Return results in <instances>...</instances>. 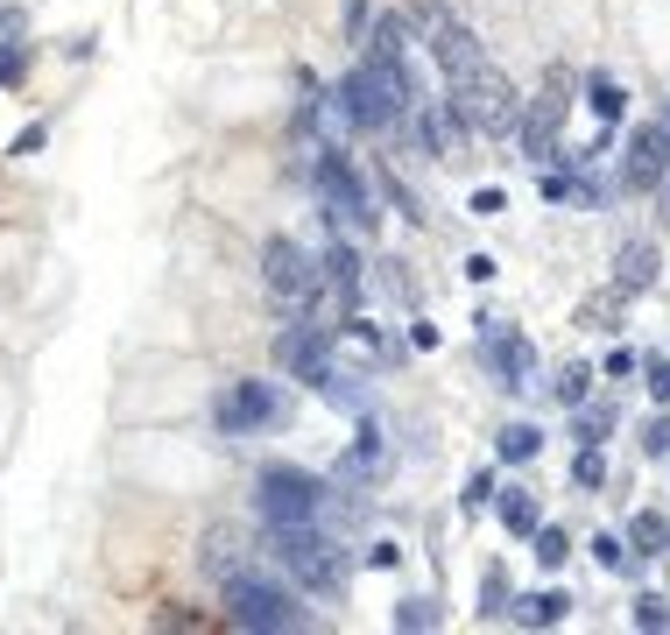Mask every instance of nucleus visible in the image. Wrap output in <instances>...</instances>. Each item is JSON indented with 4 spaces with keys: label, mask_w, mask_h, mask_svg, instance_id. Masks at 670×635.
<instances>
[{
    "label": "nucleus",
    "mask_w": 670,
    "mask_h": 635,
    "mask_svg": "<svg viewBox=\"0 0 670 635\" xmlns=\"http://www.w3.org/2000/svg\"><path fill=\"white\" fill-rule=\"evenodd\" d=\"M628 544H636L642 557H663L670 551V515L663 509H636L628 515Z\"/></svg>",
    "instance_id": "dca6fc26"
},
{
    "label": "nucleus",
    "mask_w": 670,
    "mask_h": 635,
    "mask_svg": "<svg viewBox=\"0 0 670 635\" xmlns=\"http://www.w3.org/2000/svg\"><path fill=\"white\" fill-rule=\"evenodd\" d=\"M565 551H571V544H565V530H536V565H544V572H558V565H565Z\"/></svg>",
    "instance_id": "bb28decb"
},
{
    "label": "nucleus",
    "mask_w": 670,
    "mask_h": 635,
    "mask_svg": "<svg viewBox=\"0 0 670 635\" xmlns=\"http://www.w3.org/2000/svg\"><path fill=\"white\" fill-rule=\"evenodd\" d=\"M332 113L347 127H402L416 113V92H410V71L402 64H374V57H360V64L347 71V85H339Z\"/></svg>",
    "instance_id": "f257e3e1"
},
{
    "label": "nucleus",
    "mask_w": 670,
    "mask_h": 635,
    "mask_svg": "<svg viewBox=\"0 0 670 635\" xmlns=\"http://www.w3.org/2000/svg\"><path fill=\"white\" fill-rule=\"evenodd\" d=\"M502 523H508L515 536H536V530H544V502H536L529 488H508V494H502Z\"/></svg>",
    "instance_id": "aec40b11"
},
{
    "label": "nucleus",
    "mask_w": 670,
    "mask_h": 635,
    "mask_svg": "<svg viewBox=\"0 0 670 635\" xmlns=\"http://www.w3.org/2000/svg\"><path fill=\"white\" fill-rule=\"evenodd\" d=\"M586 389H592V368H579V360H571V368L558 375V389H550V396H558V402H586Z\"/></svg>",
    "instance_id": "cd10ccee"
},
{
    "label": "nucleus",
    "mask_w": 670,
    "mask_h": 635,
    "mask_svg": "<svg viewBox=\"0 0 670 635\" xmlns=\"http://www.w3.org/2000/svg\"><path fill=\"white\" fill-rule=\"evenodd\" d=\"M276 360H282V375L311 381V389H324V381H332V346H324L318 325H290V332L276 339Z\"/></svg>",
    "instance_id": "9b49d317"
},
{
    "label": "nucleus",
    "mask_w": 670,
    "mask_h": 635,
    "mask_svg": "<svg viewBox=\"0 0 670 635\" xmlns=\"http://www.w3.org/2000/svg\"><path fill=\"white\" fill-rule=\"evenodd\" d=\"M318 205H324V219H332V234L347 226V234H374V198H368V184H360V170L339 156H318Z\"/></svg>",
    "instance_id": "423d86ee"
},
{
    "label": "nucleus",
    "mask_w": 670,
    "mask_h": 635,
    "mask_svg": "<svg viewBox=\"0 0 670 635\" xmlns=\"http://www.w3.org/2000/svg\"><path fill=\"white\" fill-rule=\"evenodd\" d=\"M318 283H324V290H339V297H360V255H353L347 240H332V247H324Z\"/></svg>",
    "instance_id": "2eb2a0df"
},
{
    "label": "nucleus",
    "mask_w": 670,
    "mask_h": 635,
    "mask_svg": "<svg viewBox=\"0 0 670 635\" xmlns=\"http://www.w3.org/2000/svg\"><path fill=\"white\" fill-rule=\"evenodd\" d=\"M481 614H487V622H502V572H487V580H481Z\"/></svg>",
    "instance_id": "c756f323"
},
{
    "label": "nucleus",
    "mask_w": 670,
    "mask_h": 635,
    "mask_svg": "<svg viewBox=\"0 0 670 635\" xmlns=\"http://www.w3.org/2000/svg\"><path fill=\"white\" fill-rule=\"evenodd\" d=\"M487 494H494V480H487V473H473V480H466V509H481Z\"/></svg>",
    "instance_id": "c9c22d12"
},
{
    "label": "nucleus",
    "mask_w": 670,
    "mask_h": 635,
    "mask_svg": "<svg viewBox=\"0 0 670 635\" xmlns=\"http://www.w3.org/2000/svg\"><path fill=\"white\" fill-rule=\"evenodd\" d=\"M621 304H628V297L615 290V283H607L600 297H586V304H579V325H586V332H621V325H615V318H621Z\"/></svg>",
    "instance_id": "412c9836"
},
{
    "label": "nucleus",
    "mask_w": 670,
    "mask_h": 635,
    "mask_svg": "<svg viewBox=\"0 0 670 635\" xmlns=\"http://www.w3.org/2000/svg\"><path fill=\"white\" fill-rule=\"evenodd\" d=\"M205 572H213L219 586L247 572V557H240V536H234V530H213V536H205Z\"/></svg>",
    "instance_id": "f3484780"
},
{
    "label": "nucleus",
    "mask_w": 670,
    "mask_h": 635,
    "mask_svg": "<svg viewBox=\"0 0 670 635\" xmlns=\"http://www.w3.org/2000/svg\"><path fill=\"white\" fill-rule=\"evenodd\" d=\"M636 368H642V360L628 354V346H615V354H607V375H615V381H628V375H636Z\"/></svg>",
    "instance_id": "f704fd0d"
},
{
    "label": "nucleus",
    "mask_w": 670,
    "mask_h": 635,
    "mask_svg": "<svg viewBox=\"0 0 670 635\" xmlns=\"http://www.w3.org/2000/svg\"><path fill=\"white\" fill-rule=\"evenodd\" d=\"M565 71H550V85L536 92V106L523 113V127H515V142L529 148V163H558V121H565Z\"/></svg>",
    "instance_id": "9d476101"
},
{
    "label": "nucleus",
    "mask_w": 670,
    "mask_h": 635,
    "mask_svg": "<svg viewBox=\"0 0 670 635\" xmlns=\"http://www.w3.org/2000/svg\"><path fill=\"white\" fill-rule=\"evenodd\" d=\"M642 452H670V417H649L642 423Z\"/></svg>",
    "instance_id": "2f4dec72"
},
{
    "label": "nucleus",
    "mask_w": 670,
    "mask_h": 635,
    "mask_svg": "<svg viewBox=\"0 0 670 635\" xmlns=\"http://www.w3.org/2000/svg\"><path fill=\"white\" fill-rule=\"evenodd\" d=\"M473 212H481V219H502L508 198H502V191H473Z\"/></svg>",
    "instance_id": "72a5a7b5"
},
{
    "label": "nucleus",
    "mask_w": 670,
    "mask_h": 635,
    "mask_svg": "<svg viewBox=\"0 0 670 635\" xmlns=\"http://www.w3.org/2000/svg\"><path fill=\"white\" fill-rule=\"evenodd\" d=\"M395 628H437V601H402L395 607Z\"/></svg>",
    "instance_id": "c85d7f7f"
},
{
    "label": "nucleus",
    "mask_w": 670,
    "mask_h": 635,
    "mask_svg": "<svg viewBox=\"0 0 670 635\" xmlns=\"http://www.w3.org/2000/svg\"><path fill=\"white\" fill-rule=\"evenodd\" d=\"M268 536H276L282 572H290L303 593H339L347 586V551H339V536H324L318 523H282Z\"/></svg>",
    "instance_id": "7ed1b4c3"
},
{
    "label": "nucleus",
    "mask_w": 670,
    "mask_h": 635,
    "mask_svg": "<svg viewBox=\"0 0 670 635\" xmlns=\"http://www.w3.org/2000/svg\"><path fill=\"white\" fill-rule=\"evenodd\" d=\"M481 325H487V368L502 375L508 389H523L529 368H536V346H529L523 332H508V339H502V318H481Z\"/></svg>",
    "instance_id": "ddd939ff"
},
{
    "label": "nucleus",
    "mask_w": 670,
    "mask_h": 635,
    "mask_svg": "<svg viewBox=\"0 0 670 635\" xmlns=\"http://www.w3.org/2000/svg\"><path fill=\"white\" fill-rule=\"evenodd\" d=\"M402 50H410V29H402V14H381L368 29V57L374 64H402Z\"/></svg>",
    "instance_id": "6ab92c4d"
},
{
    "label": "nucleus",
    "mask_w": 670,
    "mask_h": 635,
    "mask_svg": "<svg viewBox=\"0 0 670 635\" xmlns=\"http://www.w3.org/2000/svg\"><path fill=\"white\" fill-rule=\"evenodd\" d=\"M565 614H571L565 593H523V601H515V622L523 628H558Z\"/></svg>",
    "instance_id": "a211bd4d"
},
{
    "label": "nucleus",
    "mask_w": 670,
    "mask_h": 635,
    "mask_svg": "<svg viewBox=\"0 0 670 635\" xmlns=\"http://www.w3.org/2000/svg\"><path fill=\"white\" fill-rule=\"evenodd\" d=\"M255 502H261V515H268V530H282V523H318V515H324V480L303 473V467H261Z\"/></svg>",
    "instance_id": "39448f33"
},
{
    "label": "nucleus",
    "mask_w": 670,
    "mask_h": 635,
    "mask_svg": "<svg viewBox=\"0 0 670 635\" xmlns=\"http://www.w3.org/2000/svg\"><path fill=\"white\" fill-rule=\"evenodd\" d=\"M636 628H649V635L670 628V601H663V593H642V601H636Z\"/></svg>",
    "instance_id": "393cba45"
},
{
    "label": "nucleus",
    "mask_w": 670,
    "mask_h": 635,
    "mask_svg": "<svg viewBox=\"0 0 670 635\" xmlns=\"http://www.w3.org/2000/svg\"><path fill=\"white\" fill-rule=\"evenodd\" d=\"M592 113H600V121H621V113H628V92H621L615 79H592Z\"/></svg>",
    "instance_id": "b1692460"
},
{
    "label": "nucleus",
    "mask_w": 670,
    "mask_h": 635,
    "mask_svg": "<svg viewBox=\"0 0 670 635\" xmlns=\"http://www.w3.org/2000/svg\"><path fill=\"white\" fill-rule=\"evenodd\" d=\"M544 452V431H529V423H515V431H502V459L508 467H523V459Z\"/></svg>",
    "instance_id": "5701e85b"
},
{
    "label": "nucleus",
    "mask_w": 670,
    "mask_h": 635,
    "mask_svg": "<svg viewBox=\"0 0 670 635\" xmlns=\"http://www.w3.org/2000/svg\"><path fill=\"white\" fill-rule=\"evenodd\" d=\"M261 283H268V297H276V304L303 311V304H311V290H318V262L303 255L297 240H268V247H261Z\"/></svg>",
    "instance_id": "0eeeda50"
},
{
    "label": "nucleus",
    "mask_w": 670,
    "mask_h": 635,
    "mask_svg": "<svg viewBox=\"0 0 670 635\" xmlns=\"http://www.w3.org/2000/svg\"><path fill=\"white\" fill-rule=\"evenodd\" d=\"M607 423H615V410H586V417H579V438H586V445H600Z\"/></svg>",
    "instance_id": "7c9ffc66"
},
{
    "label": "nucleus",
    "mask_w": 670,
    "mask_h": 635,
    "mask_svg": "<svg viewBox=\"0 0 670 635\" xmlns=\"http://www.w3.org/2000/svg\"><path fill=\"white\" fill-rule=\"evenodd\" d=\"M592 557H600L607 572H628V580L642 572V551H636V544H621V536H592Z\"/></svg>",
    "instance_id": "4be33fe9"
},
{
    "label": "nucleus",
    "mask_w": 670,
    "mask_h": 635,
    "mask_svg": "<svg viewBox=\"0 0 670 635\" xmlns=\"http://www.w3.org/2000/svg\"><path fill=\"white\" fill-rule=\"evenodd\" d=\"M226 622H234V628H255V635H290V628L311 622V614H303V601H297L290 586L240 572V580H226Z\"/></svg>",
    "instance_id": "20e7f679"
},
{
    "label": "nucleus",
    "mask_w": 670,
    "mask_h": 635,
    "mask_svg": "<svg viewBox=\"0 0 670 635\" xmlns=\"http://www.w3.org/2000/svg\"><path fill=\"white\" fill-rule=\"evenodd\" d=\"M657 184H670V127L642 121L621 148V191H657Z\"/></svg>",
    "instance_id": "6e6552de"
},
{
    "label": "nucleus",
    "mask_w": 670,
    "mask_h": 635,
    "mask_svg": "<svg viewBox=\"0 0 670 635\" xmlns=\"http://www.w3.org/2000/svg\"><path fill=\"white\" fill-rule=\"evenodd\" d=\"M642 381H649V396H657V402H670V360H649Z\"/></svg>",
    "instance_id": "473e14b6"
},
{
    "label": "nucleus",
    "mask_w": 670,
    "mask_h": 635,
    "mask_svg": "<svg viewBox=\"0 0 670 635\" xmlns=\"http://www.w3.org/2000/svg\"><path fill=\"white\" fill-rule=\"evenodd\" d=\"M424 22H431V57L445 64V79H458V71H473V64H487V50L473 43V29L452 22L445 8H424Z\"/></svg>",
    "instance_id": "f8f14e48"
},
{
    "label": "nucleus",
    "mask_w": 670,
    "mask_h": 635,
    "mask_svg": "<svg viewBox=\"0 0 670 635\" xmlns=\"http://www.w3.org/2000/svg\"><path fill=\"white\" fill-rule=\"evenodd\" d=\"M615 290H621V297L657 290V247H649V240H628L621 255H615Z\"/></svg>",
    "instance_id": "4468645a"
},
{
    "label": "nucleus",
    "mask_w": 670,
    "mask_h": 635,
    "mask_svg": "<svg viewBox=\"0 0 670 635\" xmlns=\"http://www.w3.org/2000/svg\"><path fill=\"white\" fill-rule=\"evenodd\" d=\"M213 417H219L226 438H240V431H261V423H282V396L268 389V381H226Z\"/></svg>",
    "instance_id": "1a4fd4ad"
},
{
    "label": "nucleus",
    "mask_w": 670,
    "mask_h": 635,
    "mask_svg": "<svg viewBox=\"0 0 670 635\" xmlns=\"http://www.w3.org/2000/svg\"><path fill=\"white\" fill-rule=\"evenodd\" d=\"M452 85V106H458V121H466L473 134H494V142H508L515 127H523V100H515V85L502 79L494 64H473V71H458Z\"/></svg>",
    "instance_id": "f03ea898"
},
{
    "label": "nucleus",
    "mask_w": 670,
    "mask_h": 635,
    "mask_svg": "<svg viewBox=\"0 0 670 635\" xmlns=\"http://www.w3.org/2000/svg\"><path fill=\"white\" fill-rule=\"evenodd\" d=\"M571 480H579V488H607V459H600V445H586L579 459H571Z\"/></svg>",
    "instance_id": "a878e982"
}]
</instances>
